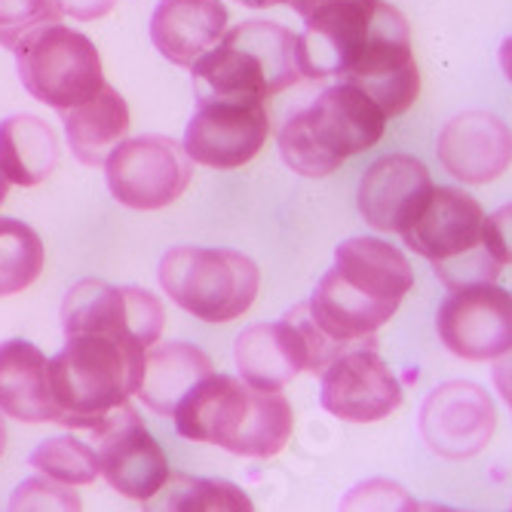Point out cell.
I'll use <instances>...</instances> for the list:
<instances>
[{
  "label": "cell",
  "instance_id": "6da1fadb",
  "mask_svg": "<svg viewBox=\"0 0 512 512\" xmlns=\"http://www.w3.org/2000/svg\"><path fill=\"white\" fill-rule=\"evenodd\" d=\"M411 286L414 270L396 246L353 237L338 246L335 264L319 279L307 310L338 344L350 350L378 347L375 332L399 310Z\"/></svg>",
  "mask_w": 512,
  "mask_h": 512
},
{
  "label": "cell",
  "instance_id": "7c38bea8",
  "mask_svg": "<svg viewBox=\"0 0 512 512\" xmlns=\"http://www.w3.org/2000/svg\"><path fill=\"white\" fill-rule=\"evenodd\" d=\"M89 436L99 454V470L117 494L142 503L157 497L169 479V460L129 402L111 408Z\"/></svg>",
  "mask_w": 512,
  "mask_h": 512
},
{
  "label": "cell",
  "instance_id": "4dcf8cb0",
  "mask_svg": "<svg viewBox=\"0 0 512 512\" xmlns=\"http://www.w3.org/2000/svg\"><path fill=\"white\" fill-rule=\"evenodd\" d=\"M53 4L59 7V13L65 16H74L80 22H89V19H102L108 16L120 0H53Z\"/></svg>",
  "mask_w": 512,
  "mask_h": 512
},
{
  "label": "cell",
  "instance_id": "1f68e13d",
  "mask_svg": "<svg viewBox=\"0 0 512 512\" xmlns=\"http://www.w3.org/2000/svg\"><path fill=\"white\" fill-rule=\"evenodd\" d=\"M289 4L295 7V13H298L301 19H307L313 10H319V7H325V4H332V0H289Z\"/></svg>",
  "mask_w": 512,
  "mask_h": 512
},
{
  "label": "cell",
  "instance_id": "8992f818",
  "mask_svg": "<svg viewBox=\"0 0 512 512\" xmlns=\"http://www.w3.org/2000/svg\"><path fill=\"white\" fill-rule=\"evenodd\" d=\"M387 132V114L350 83H335L292 114L276 132L286 166L304 178L332 175L347 157L375 148Z\"/></svg>",
  "mask_w": 512,
  "mask_h": 512
},
{
  "label": "cell",
  "instance_id": "9a60e30c",
  "mask_svg": "<svg viewBox=\"0 0 512 512\" xmlns=\"http://www.w3.org/2000/svg\"><path fill=\"white\" fill-rule=\"evenodd\" d=\"M494 430L497 408L479 384L448 381L424 399L421 436L439 457H473L491 442Z\"/></svg>",
  "mask_w": 512,
  "mask_h": 512
},
{
  "label": "cell",
  "instance_id": "484cf974",
  "mask_svg": "<svg viewBox=\"0 0 512 512\" xmlns=\"http://www.w3.org/2000/svg\"><path fill=\"white\" fill-rule=\"evenodd\" d=\"M157 494H160V503H148V506H160L172 512H212V509L252 512L255 509L252 497L240 485H230L221 479H197L184 473L169 476Z\"/></svg>",
  "mask_w": 512,
  "mask_h": 512
},
{
  "label": "cell",
  "instance_id": "52a82bcc",
  "mask_svg": "<svg viewBox=\"0 0 512 512\" xmlns=\"http://www.w3.org/2000/svg\"><path fill=\"white\" fill-rule=\"evenodd\" d=\"M160 286L181 310L203 322L243 316L261 289L258 264L234 249L178 246L160 261Z\"/></svg>",
  "mask_w": 512,
  "mask_h": 512
},
{
  "label": "cell",
  "instance_id": "603a6c76",
  "mask_svg": "<svg viewBox=\"0 0 512 512\" xmlns=\"http://www.w3.org/2000/svg\"><path fill=\"white\" fill-rule=\"evenodd\" d=\"M215 371L212 359L191 344H151L145 350V371L138 384V399H142L157 414H175L181 399L188 396L203 378Z\"/></svg>",
  "mask_w": 512,
  "mask_h": 512
},
{
  "label": "cell",
  "instance_id": "d6a6232c",
  "mask_svg": "<svg viewBox=\"0 0 512 512\" xmlns=\"http://www.w3.org/2000/svg\"><path fill=\"white\" fill-rule=\"evenodd\" d=\"M243 7H252V10H270V7H279V4H289V0H237Z\"/></svg>",
  "mask_w": 512,
  "mask_h": 512
},
{
  "label": "cell",
  "instance_id": "e0dca14e",
  "mask_svg": "<svg viewBox=\"0 0 512 512\" xmlns=\"http://www.w3.org/2000/svg\"><path fill=\"white\" fill-rule=\"evenodd\" d=\"M378 0H332L313 10L298 37V68L310 80L344 77L359 59Z\"/></svg>",
  "mask_w": 512,
  "mask_h": 512
},
{
  "label": "cell",
  "instance_id": "d6986e66",
  "mask_svg": "<svg viewBox=\"0 0 512 512\" xmlns=\"http://www.w3.org/2000/svg\"><path fill=\"white\" fill-rule=\"evenodd\" d=\"M439 160L463 184H488L512 163L509 126L488 111H463L448 120L436 142Z\"/></svg>",
  "mask_w": 512,
  "mask_h": 512
},
{
  "label": "cell",
  "instance_id": "83f0119b",
  "mask_svg": "<svg viewBox=\"0 0 512 512\" xmlns=\"http://www.w3.org/2000/svg\"><path fill=\"white\" fill-rule=\"evenodd\" d=\"M28 463L40 476H50L65 485H89L102 476L96 448L74 436H56V439L40 442L31 451Z\"/></svg>",
  "mask_w": 512,
  "mask_h": 512
},
{
  "label": "cell",
  "instance_id": "4316f807",
  "mask_svg": "<svg viewBox=\"0 0 512 512\" xmlns=\"http://www.w3.org/2000/svg\"><path fill=\"white\" fill-rule=\"evenodd\" d=\"M43 273V240L40 234L19 221L0 218V298L25 292Z\"/></svg>",
  "mask_w": 512,
  "mask_h": 512
},
{
  "label": "cell",
  "instance_id": "e575fe53",
  "mask_svg": "<svg viewBox=\"0 0 512 512\" xmlns=\"http://www.w3.org/2000/svg\"><path fill=\"white\" fill-rule=\"evenodd\" d=\"M7 448V424H4V417H0V454H4Z\"/></svg>",
  "mask_w": 512,
  "mask_h": 512
},
{
  "label": "cell",
  "instance_id": "9c48e42d",
  "mask_svg": "<svg viewBox=\"0 0 512 512\" xmlns=\"http://www.w3.org/2000/svg\"><path fill=\"white\" fill-rule=\"evenodd\" d=\"M344 83L365 92L387 117H399L417 102L421 71L411 53V28L396 7L378 0L368 40L359 59L347 68Z\"/></svg>",
  "mask_w": 512,
  "mask_h": 512
},
{
  "label": "cell",
  "instance_id": "f1b7e54d",
  "mask_svg": "<svg viewBox=\"0 0 512 512\" xmlns=\"http://www.w3.org/2000/svg\"><path fill=\"white\" fill-rule=\"evenodd\" d=\"M62 13L53 0H0V46H16L37 28L59 22Z\"/></svg>",
  "mask_w": 512,
  "mask_h": 512
},
{
  "label": "cell",
  "instance_id": "5bb4252c",
  "mask_svg": "<svg viewBox=\"0 0 512 512\" xmlns=\"http://www.w3.org/2000/svg\"><path fill=\"white\" fill-rule=\"evenodd\" d=\"M436 332L460 359H500L512 347V295L506 289L467 286L454 289L439 307Z\"/></svg>",
  "mask_w": 512,
  "mask_h": 512
},
{
  "label": "cell",
  "instance_id": "44dd1931",
  "mask_svg": "<svg viewBox=\"0 0 512 512\" xmlns=\"http://www.w3.org/2000/svg\"><path fill=\"white\" fill-rule=\"evenodd\" d=\"M50 359L31 341L0 344V411L22 424H59L62 411L50 390Z\"/></svg>",
  "mask_w": 512,
  "mask_h": 512
},
{
  "label": "cell",
  "instance_id": "8fae6325",
  "mask_svg": "<svg viewBox=\"0 0 512 512\" xmlns=\"http://www.w3.org/2000/svg\"><path fill=\"white\" fill-rule=\"evenodd\" d=\"M166 325V310L160 298L148 289L111 286L105 279H80L65 295L62 329L68 335H102L126 338L145 350L157 344Z\"/></svg>",
  "mask_w": 512,
  "mask_h": 512
},
{
  "label": "cell",
  "instance_id": "836d02e7",
  "mask_svg": "<svg viewBox=\"0 0 512 512\" xmlns=\"http://www.w3.org/2000/svg\"><path fill=\"white\" fill-rule=\"evenodd\" d=\"M7 191H10V178L4 175V169H0V203L7 200Z\"/></svg>",
  "mask_w": 512,
  "mask_h": 512
},
{
  "label": "cell",
  "instance_id": "d4e9b609",
  "mask_svg": "<svg viewBox=\"0 0 512 512\" xmlns=\"http://www.w3.org/2000/svg\"><path fill=\"white\" fill-rule=\"evenodd\" d=\"M59 163L56 129L31 114H16L0 123V169L19 188H34L53 175Z\"/></svg>",
  "mask_w": 512,
  "mask_h": 512
},
{
  "label": "cell",
  "instance_id": "7402d4cb",
  "mask_svg": "<svg viewBox=\"0 0 512 512\" xmlns=\"http://www.w3.org/2000/svg\"><path fill=\"white\" fill-rule=\"evenodd\" d=\"M227 31V7L221 0H160L151 19L157 53L178 68H191Z\"/></svg>",
  "mask_w": 512,
  "mask_h": 512
},
{
  "label": "cell",
  "instance_id": "4fadbf2b",
  "mask_svg": "<svg viewBox=\"0 0 512 512\" xmlns=\"http://www.w3.org/2000/svg\"><path fill=\"white\" fill-rule=\"evenodd\" d=\"M322 408L347 424L384 421L402 405V384L375 347H356L335 356L322 371Z\"/></svg>",
  "mask_w": 512,
  "mask_h": 512
},
{
  "label": "cell",
  "instance_id": "ffe728a7",
  "mask_svg": "<svg viewBox=\"0 0 512 512\" xmlns=\"http://www.w3.org/2000/svg\"><path fill=\"white\" fill-rule=\"evenodd\" d=\"M240 381L255 390L279 393L301 371H310V350L292 319L261 322L246 329L234 344Z\"/></svg>",
  "mask_w": 512,
  "mask_h": 512
},
{
  "label": "cell",
  "instance_id": "2e32d148",
  "mask_svg": "<svg viewBox=\"0 0 512 512\" xmlns=\"http://www.w3.org/2000/svg\"><path fill=\"white\" fill-rule=\"evenodd\" d=\"M270 135L264 105L243 102H206L184 132V151L194 163L212 169H237L258 157Z\"/></svg>",
  "mask_w": 512,
  "mask_h": 512
},
{
  "label": "cell",
  "instance_id": "ba28073f",
  "mask_svg": "<svg viewBox=\"0 0 512 512\" xmlns=\"http://www.w3.org/2000/svg\"><path fill=\"white\" fill-rule=\"evenodd\" d=\"M13 53L22 86L37 102L56 111H68L92 99L105 86L96 43L62 22L31 31Z\"/></svg>",
  "mask_w": 512,
  "mask_h": 512
},
{
  "label": "cell",
  "instance_id": "ac0fdd59",
  "mask_svg": "<svg viewBox=\"0 0 512 512\" xmlns=\"http://www.w3.org/2000/svg\"><path fill=\"white\" fill-rule=\"evenodd\" d=\"M433 191L430 169L408 154H390L371 163L359 181V215L368 227L384 234H402L411 218L421 212Z\"/></svg>",
  "mask_w": 512,
  "mask_h": 512
},
{
  "label": "cell",
  "instance_id": "7a4b0ae2",
  "mask_svg": "<svg viewBox=\"0 0 512 512\" xmlns=\"http://www.w3.org/2000/svg\"><path fill=\"white\" fill-rule=\"evenodd\" d=\"M411 252L433 261L454 289L488 286L509 264V206L485 215L479 200L457 188H433L427 203L402 230Z\"/></svg>",
  "mask_w": 512,
  "mask_h": 512
},
{
  "label": "cell",
  "instance_id": "3957f363",
  "mask_svg": "<svg viewBox=\"0 0 512 512\" xmlns=\"http://www.w3.org/2000/svg\"><path fill=\"white\" fill-rule=\"evenodd\" d=\"M175 430L191 442L240 457H273L286 448L295 414L286 396L255 390L230 375L203 378L175 408Z\"/></svg>",
  "mask_w": 512,
  "mask_h": 512
},
{
  "label": "cell",
  "instance_id": "5b68a950",
  "mask_svg": "<svg viewBox=\"0 0 512 512\" xmlns=\"http://www.w3.org/2000/svg\"><path fill=\"white\" fill-rule=\"evenodd\" d=\"M145 371V347L126 338L68 335L50 359V390L62 411V427L92 430L102 417L138 393Z\"/></svg>",
  "mask_w": 512,
  "mask_h": 512
},
{
  "label": "cell",
  "instance_id": "30bf717a",
  "mask_svg": "<svg viewBox=\"0 0 512 512\" xmlns=\"http://www.w3.org/2000/svg\"><path fill=\"white\" fill-rule=\"evenodd\" d=\"M108 191L129 209L172 206L194 178V160L169 135H138L120 142L105 160Z\"/></svg>",
  "mask_w": 512,
  "mask_h": 512
},
{
  "label": "cell",
  "instance_id": "cb8c5ba5",
  "mask_svg": "<svg viewBox=\"0 0 512 512\" xmlns=\"http://www.w3.org/2000/svg\"><path fill=\"white\" fill-rule=\"evenodd\" d=\"M68 148L83 166H105L129 132V105L117 89L102 86L96 96L62 111Z\"/></svg>",
  "mask_w": 512,
  "mask_h": 512
},
{
  "label": "cell",
  "instance_id": "277c9868",
  "mask_svg": "<svg viewBox=\"0 0 512 512\" xmlns=\"http://www.w3.org/2000/svg\"><path fill=\"white\" fill-rule=\"evenodd\" d=\"M191 77L197 105H264V99L304 80L298 68V34L276 22L227 28L212 50L191 65Z\"/></svg>",
  "mask_w": 512,
  "mask_h": 512
},
{
  "label": "cell",
  "instance_id": "f546056e",
  "mask_svg": "<svg viewBox=\"0 0 512 512\" xmlns=\"http://www.w3.org/2000/svg\"><path fill=\"white\" fill-rule=\"evenodd\" d=\"M13 509H80V497L71 491V485L56 479H28L16 488Z\"/></svg>",
  "mask_w": 512,
  "mask_h": 512
}]
</instances>
